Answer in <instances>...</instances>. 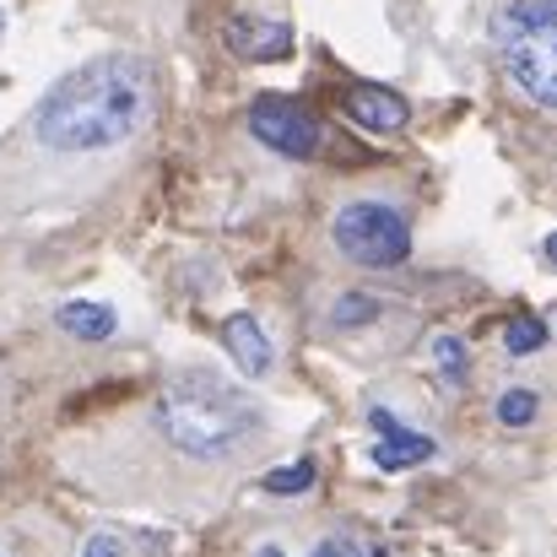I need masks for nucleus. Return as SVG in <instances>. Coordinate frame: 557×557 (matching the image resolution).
I'll use <instances>...</instances> for the list:
<instances>
[{
    "label": "nucleus",
    "mask_w": 557,
    "mask_h": 557,
    "mask_svg": "<svg viewBox=\"0 0 557 557\" xmlns=\"http://www.w3.org/2000/svg\"><path fill=\"white\" fill-rule=\"evenodd\" d=\"M147 120H152L147 65L131 54H109V60H87L82 71L60 76L44 92L33 131L54 152H103V147L131 141Z\"/></svg>",
    "instance_id": "f257e3e1"
},
{
    "label": "nucleus",
    "mask_w": 557,
    "mask_h": 557,
    "mask_svg": "<svg viewBox=\"0 0 557 557\" xmlns=\"http://www.w3.org/2000/svg\"><path fill=\"white\" fill-rule=\"evenodd\" d=\"M158 428L169 433L174 449H185L195 460H222L244 438L260 433V411L249 400H238V389H227L222 379L185 373L169 384V395L158 406Z\"/></svg>",
    "instance_id": "f03ea898"
},
{
    "label": "nucleus",
    "mask_w": 557,
    "mask_h": 557,
    "mask_svg": "<svg viewBox=\"0 0 557 557\" xmlns=\"http://www.w3.org/2000/svg\"><path fill=\"white\" fill-rule=\"evenodd\" d=\"M498 44L520 92L536 103H557V0H525L504 11Z\"/></svg>",
    "instance_id": "7ed1b4c3"
},
{
    "label": "nucleus",
    "mask_w": 557,
    "mask_h": 557,
    "mask_svg": "<svg viewBox=\"0 0 557 557\" xmlns=\"http://www.w3.org/2000/svg\"><path fill=\"white\" fill-rule=\"evenodd\" d=\"M336 249L352 265H400L411 255V227L400 211H389L379 200H358L336 216Z\"/></svg>",
    "instance_id": "20e7f679"
},
{
    "label": "nucleus",
    "mask_w": 557,
    "mask_h": 557,
    "mask_svg": "<svg viewBox=\"0 0 557 557\" xmlns=\"http://www.w3.org/2000/svg\"><path fill=\"white\" fill-rule=\"evenodd\" d=\"M249 131L260 147H271L282 158H314V147H320V125L298 103H282V98H260L249 109Z\"/></svg>",
    "instance_id": "39448f33"
},
{
    "label": "nucleus",
    "mask_w": 557,
    "mask_h": 557,
    "mask_svg": "<svg viewBox=\"0 0 557 557\" xmlns=\"http://www.w3.org/2000/svg\"><path fill=\"white\" fill-rule=\"evenodd\" d=\"M222 347L233 352L238 373H249V379L271 373V342H265V331H260L249 314H233V320L222 325Z\"/></svg>",
    "instance_id": "423d86ee"
},
{
    "label": "nucleus",
    "mask_w": 557,
    "mask_h": 557,
    "mask_svg": "<svg viewBox=\"0 0 557 557\" xmlns=\"http://www.w3.org/2000/svg\"><path fill=\"white\" fill-rule=\"evenodd\" d=\"M227 49L244 54V60H276V54L293 49V27L287 22H233Z\"/></svg>",
    "instance_id": "0eeeda50"
},
{
    "label": "nucleus",
    "mask_w": 557,
    "mask_h": 557,
    "mask_svg": "<svg viewBox=\"0 0 557 557\" xmlns=\"http://www.w3.org/2000/svg\"><path fill=\"white\" fill-rule=\"evenodd\" d=\"M347 109H352V120H358V125L384 131V136L406 125V98H400V92H389V87H352V92H347Z\"/></svg>",
    "instance_id": "6e6552de"
},
{
    "label": "nucleus",
    "mask_w": 557,
    "mask_h": 557,
    "mask_svg": "<svg viewBox=\"0 0 557 557\" xmlns=\"http://www.w3.org/2000/svg\"><path fill=\"white\" fill-rule=\"evenodd\" d=\"M54 325H60L65 336H76V342H109V336L120 331L114 309H103V304H60V309H54Z\"/></svg>",
    "instance_id": "1a4fd4ad"
},
{
    "label": "nucleus",
    "mask_w": 557,
    "mask_h": 557,
    "mask_svg": "<svg viewBox=\"0 0 557 557\" xmlns=\"http://www.w3.org/2000/svg\"><path fill=\"white\" fill-rule=\"evenodd\" d=\"M369 455H373V466H379V471H406V466H422V460L433 455V438L395 428V433H379V444H373Z\"/></svg>",
    "instance_id": "9d476101"
},
{
    "label": "nucleus",
    "mask_w": 557,
    "mask_h": 557,
    "mask_svg": "<svg viewBox=\"0 0 557 557\" xmlns=\"http://www.w3.org/2000/svg\"><path fill=\"white\" fill-rule=\"evenodd\" d=\"M309 487H314V466H309V460L276 466V471L265 476V493H309Z\"/></svg>",
    "instance_id": "9b49d317"
},
{
    "label": "nucleus",
    "mask_w": 557,
    "mask_h": 557,
    "mask_svg": "<svg viewBox=\"0 0 557 557\" xmlns=\"http://www.w3.org/2000/svg\"><path fill=\"white\" fill-rule=\"evenodd\" d=\"M498 417H504L509 428H525V422L536 417V395H531V389H509V395H498Z\"/></svg>",
    "instance_id": "f8f14e48"
},
{
    "label": "nucleus",
    "mask_w": 557,
    "mask_h": 557,
    "mask_svg": "<svg viewBox=\"0 0 557 557\" xmlns=\"http://www.w3.org/2000/svg\"><path fill=\"white\" fill-rule=\"evenodd\" d=\"M504 342H509V352H515V358H520V352H536V347L547 342V325H536V320H515Z\"/></svg>",
    "instance_id": "ddd939ff"
},
{
    "label": "nucleus",
    "mask_w": 557,
    "mask_h": 557,
    "mask_svg": "<svg viewBox=\"0 0 557 557\" xmlns=\"http://www.w3.org/2000/svg\"><path fill=\"white\" fill-rule=\"evenodd\" d=\"M358 320H373V304H369V298H347V304L336 309V325H358Z\"/></svg>",
    "instance_id": "4468645a"
},
{
    "label": "nucleus",
    "mask_w": 557,
    "mask_h": 557,
    "mask_svg": "<svg viewBox=\"0 0 557 557\" xmlns=\"http://www.w3.org/2000/svg\"><path fill=\"white\" fill-rule=\"evenodd\" d=\"M433 352H438L444 373H460V363H466V347H460V342H449V336H438V347H433Z\"/></svg>",
    "instance_id": "2eb2a0df"
},
{
    "label": "nucleus",
    "mask_w": 557,
    "mask_h": 557,
    "mask_svg": "<svg viewBox=\"0 0 557 557\" xmlns=\"http://www.w3.org/2000/svg\"><path fill=\"white\" fill-rule=\"evenodd\" d=\"M82 557H120V542H109V536H92Z\"/></svg>",
    "instance_id": "dca6fc26"
},
{
    "label": "nucleus",
    "mask_w": 557,
    "mask_h": 557,
    "mask_svg": "<svg viewBox=\"0 0 557 557\" xmlns=\"http://www.w3.org/2000/svg\"><path fill=\"white\" fill-rule=\"evenodd\" d=\"M314 557H363L352 542H325V547H314Z\"/></svg>",
    "instance_id": "f3484780"
},
{
    "label": "nucleus",
    "mask_w": 557,
    "mask_h": 557,
    "mask_svg": "<svg viewBox=\"0 0 557 557\" xmlns=\"http://www.w3.org/2000/svg\"><path fill=\"white\" fill-rule=\"evenodd\" d=\"M0 38H5V11H0Z\"/></svg>",
    "instance_id": "a211bd4d"
},
{
    "label": "nucleus",
    "mask_w": 557,
    "mask_h": 557,
    "mask_svg": "<svg viewBox=\"0 0 557 557\" xmlns=\"http://www.w3.org/2000/svg\"><path fill=\"white\" fill-rule=\"evenodd\" d=\"M553 260H557V238H553Z\"/></svg>",
    "instance_id": "6ab92c4d"
}]
</instances>
